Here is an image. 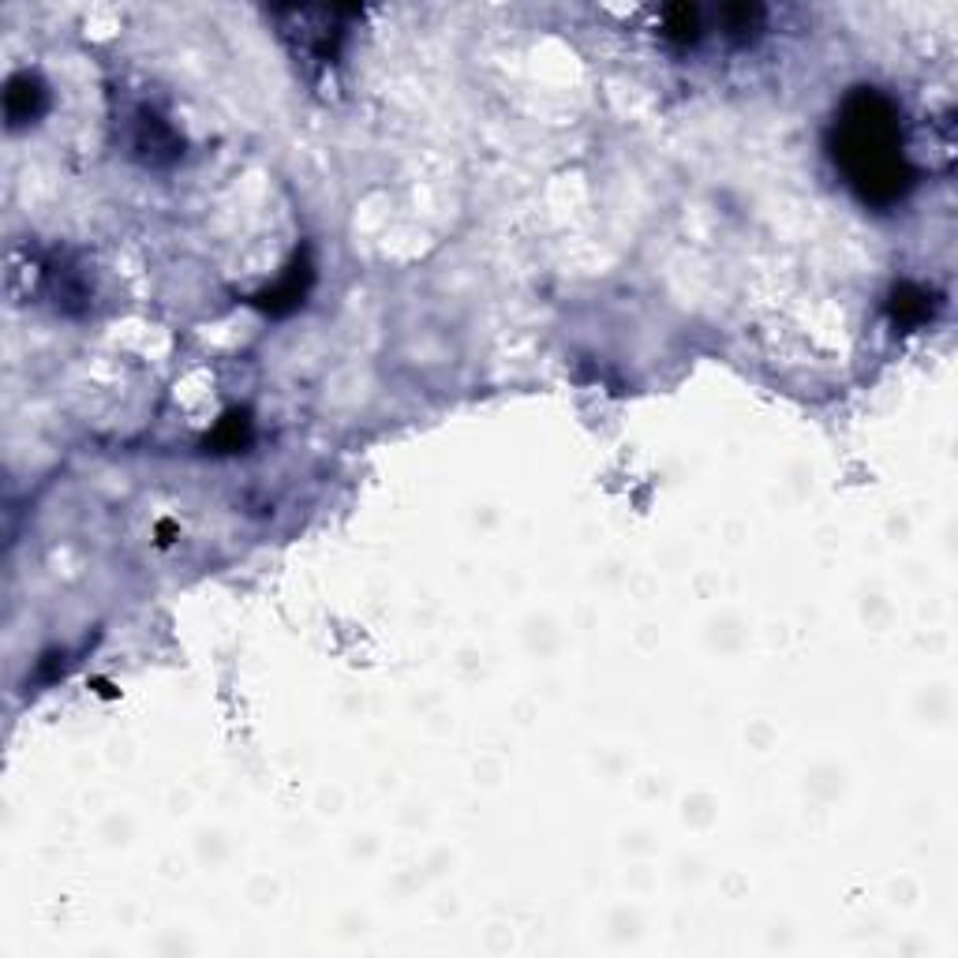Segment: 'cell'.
Segmentation results:
<instances>
[{"mask_svg":"<svg viewBox=\"0 0 958 958\" xmlns=\"http://www.w3.org/2000/svg\"><path fill=\"white\" fill-rule=\"evenodd\" d=\"M832 158L865 203L892 206L913 187V169L902 150V124L895 106L873 86H858L832 124Z\"/></svg>","mask_w":958,"mask_h":958,"instance_id":"obj_1","label":"cell"},{"mask_svg":"<svg viewBox=\"0 0 958 958\" xmlns=\"http://www.w3.org/2000/svg\"><path fill=\"white\" fill-rule=\"evenodd\" d=\"M132 150L143 166H172V161L184 154V140L172 132L169 120H161L154 109H140L135 113V135H132Z\"/></svg>","mask_w":958,"mask_h":958,"instance_id":"obj_2","label":"cell"},{"mask_svg":"<svg viewBox=\"0 0 958 958\" xmlns=\"http://www.w3.org/2000/svg\"><path fill=\"white\" fill-rule=\"evenodd\" d=\"M307 289H311V263H307V255H296L289 270H284V278L274 284L266 296H258V304H263L266 311H274V315H284V311L304 304Z\"/></svg>","mask_w":958,"mask_h":958,"instance_id":"obj_3","label":"cell"},{"mask_svg":"<svg viewBox=\"0 0 958 958\" xmlns=\"http://www.w3.org/2000/svg\"><path fill=\"white\" fill-rule=\"evenodd\" d=\"M4 113L12 128L34 124V120L46 113V90H41V83L31 80V75H15L4 94Z\"/></svg>","mask_w":958,"mask_h":958,"instance_id":"obj_4","label":"cell"},{"mask_svg":"<svg viewBox=\"0 0 958 958\" xmlns=\"http://www.w3.org/2000/svg\"><path fill=\"white\" fill-rule=\"evenodd\" d=\"M892 315L899 326H918L925 323V318L932 315V304L929 296L921 289H913V284H899L892 296Z\"/></svg>","mask_w":958,"mask_h":958,"instance_id":"obj_5","label":"cell"},{"mask_svg":"<svg viewBox=\"0 0 958 958\" xmlns=\"http://www.w3.org/2000/svg\"><path fill=\"white\" fill-rule=\"evenodd\" d=\"M663 31H667V38L689 46V41L701 38V12H696V8H689V4L667 8V15H663Z\"/></svg>","mask_w":958,"mask_h":958,"instance_id":"obj_6","label":"cell"},{"mask_svg":"<svg viewBox=\"0 0 958 958\" xmlns=\"http://www.w3.org/2000/svg\"><path fill=\"white\" fill-rule=\"evenodd\" d=\"M723 23H727V31L733 34V38H753V34L764 27V8L730 4V8H723Z\"/></svg>","mask_w":958,"mask_h":958,"instance_id":"obj_7","label":"cell"},{"mask_svg":"<svg viewBox=\"0 0 958 958\" xmlns=\"http://www.w3.org/2000/svg\"><path fill=\"white\" fill-rule=\"evenodd\" d=\"M247 435H252V423H247V416H232L221 423V431L214 435V446H226V450H240V446L247 442Z\"/></svg>","mask_w":958,"mask_h":958,"instance_id":"obj_8","label":"cell"}]
</instances>
